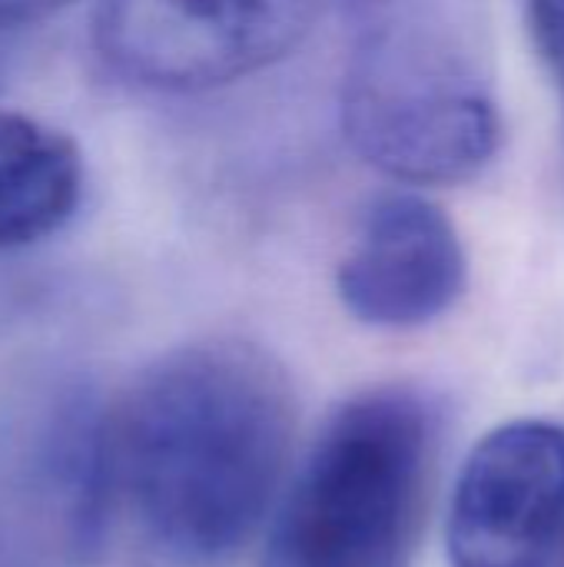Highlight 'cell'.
Here are the masks:
<instances>
[{
	"label": "cell",
	"instance_id": "12",
	"mask_svg": "<svg viewBox=\"0 0 564 567\" xmlns=\"http://www.w3.org/2000/svg\"><path fill=\"white\" fill-rule=\"evenodd\" d=\"M558 558H562V565H564V532H562V545H558Z\"/></svg>",
	"mask_w": 564,
	"mask_h": 567
},
{
	"label": "cell",
	"instance_id": "1",
	"mask_svg": "<svg viewBox=\"0 0 564 567\" xmlns=\"http://www.w3.org/2000/svg\"><path fill=\"white\" fill-rule=\"evenodd\" d=\"M296 429L289 372L263 346L170 349L100 405L106 512L163 565H229L269 522Z\"/></svg>",
	"mask_w": 564,
	"mask_h": 567
},
{
	"label": "cell",
	"instance_id": "7",
	"mask_svg": "<svg viewBox=\"0 0 564 567\" xmlns=\"http://www.w3.org/2000/svg\"><path fill=\"white\" fill-rule=\"evenodd\" d=\"M465 289V249L452 219L419 193H386L359 219L336 272L349 316L376 329H419Z\"/></svg>",
	"mask_w": 564,
	"mask_h": 567
},
{
	"label": "cell",
	"instance_id": "4",
	"mask_svg": "<svg viewBox=\"0 0 564 567\" xmlns=\"http://www.w3.org/2000/svg\"><path fill=\"white\" fill-rule=\"evenodd\" d=\"M110 528L100 402L66 382L0 412V567H90Z\"/></svg>",
	"mask_w": 564,
	"mask_h": 567
},
{
	"label": "cell",
	"instance_id": "3",
	"mask_svg": "<svg viewBox=\"0 0 564 567\" xmlns=\"http://www.w3.org/2000/svg\"><path fill=\"white\" fill-rule=\"evenodd\" d=\"M432 405L376 385L329 412L263 528L259 567H412L435 485Z\"/></svg>",
	"mask_w": 564,
	"mask_h": 567
},
{
	"label": "cell",
	"instance_id": "6",
	"mask_svg": "<svg viewBox=\"0 0 564 567\" xmlns=\"http://www.w3.org/2000/svg\"><path fill=\"white\" fill-rule=\"evenodd\" d=\"M564 532V425L515 419L465 458L449 505L452 567H548Z\"/></svg>",
	"mask_w": 564,
	"mask_h": 567
},
{
	"label": "cell",
	"instance_id": "10",
	"mask_svg": "<svg viewBox=\"0 0 564 567\" xmlns=\"http://www.w3.org/2000/svg\"><path fill=\"white\" fill-rule=\"evenodd\" d=\"M70 0H0V30H13V27H23L37 17H47L50 10L63 7Z\"/></svg>",
	"mask_w": 564,
	"mask_h": 567
},
{
	"label": "cell",
	"instance_id": "9",
	"mask_svg": "<svg viewBox=\"0 0 564 567\" xmlns=\"http://www.w3.org/2000/svg\"><path fill=\"white\" fill-rule=\"evenodd\" d=\"M532 37L545 66L564 86V0H532Z\"/></svg>",
	"mask_w": 564,
	"mask_h": 567
},
{
	"label": "cell",
	"instance_id": "11",
	"mask_svg": "<svg viewBox=\"0 0 564 567\" xmlns=\"http://www.w3.org/2000/svg\"><path fill=\"white\" fill-rule=\"evenodd\" d=\"M3 63H7V30H0V76H3Z\"/></svg>",
	"mask_w": 564,
	"mask_h": 567
},
{
	"label": "cell",
	"instance_id": "8",
	"mask_svg": "<svg viewBox=\"0 0 564 567\" xmlns=\"http://www.w3.org/2000/svg\"><path fill=\"white\" fill-rule=\"evenodd\" d=\"M80 193L83 159L73 140L33 116L0 110V252L63 229Z\"/></svg>",
	"mask_w": 564,
	"mask_h": 567
},
{
	"label": "cell",
	"instance_id": "5",
	"mask_svg": "<svg viewBox=\"0 0 564 567\" xmlns=\"http://www.w3.org/2000/svg\"><path fill=\"white\" fill-rule=\"evenodd\" d=\"M319 0H103L96 47L123 80L193 93L289 56Z\"/></svg>",
	"mask_w": 564,
	"mask_h": 567
},
{
	"label": "cell",
	"instance_id": "2",
	"mask_svg": "<svg viewBox=\"0 0 564 567\" xmlns=\"http://www.w3.org/2000/svg\"><path fill=\"white\" fill-rule=\"evenodd\" d=\"M352 53L342 130L392 179L439 183L499 146L479 0H342Z\"/></svg>",
	"mask_w": 564,
	"mask_h": 567
}]
</instances>
